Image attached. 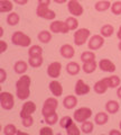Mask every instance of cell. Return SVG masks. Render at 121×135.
Here are the masks:
<instances>
[{
	"label": "cell",
	"instance_id": "cell-1",
	"mask_svg": "<svg viewBox=\"0 0 121 135\" xmlns=\"http://www.w3.org/2000/svg\"><path fill=\"white\" fill-rule=\"evenodd\" d=\"M30 84L31 79L29 75H23L16 82V89H17V97L20 100H25L30 96Z\"/></svg>",
	"mask_w": 121,
	"mask_h": 135
},
{
	"label": "cell",
	"instance_id": "cell-2",
	"mask_svg": "<svg viewBox=\"0 0 121 135\" xmlns=\"http://www.w3.org/2000/svg\"><path fill=\"white\" fill-rule=\"evenodd\" d=\"M11 41H12V44L15 45H18V46H24V47H27V46L30 45L31 43V40L30 37L26 34H24L23 32H15L11 36Z\"/></svg>",
	"mask_w": 121,
	"mask_h": 135
},
{
	"label": "cell",
	"instance_id": "cell-3",
	"mask_svg": "<svg viewBox=\"0 0 121 135\" xmlns=\"http://www.w3.org/2000/svg\"><path fill=\"white\" fill-rule=\"evenodd\" d=\"M91 32L87 28H78L76 32L74 33V43L75 45L81 46L86 43L87 38L90 37Z\"/></svg>",
	"mask_w": 121,
	"mask_h": 135
},
{
	"label": "cell",
	"instance_id": "cell-4",
	"mask_svg": "<svg viewBox=\"0 0 121 135\" xmlns=\"http://www.w3.org/2000/svg\"><path fill=\"white\" fill-rule=\"evenodd\" d=\"M92 116V110L91 108H87V107H81L76 109L74 112V115L73 118L75 122H78V123H83V122L87 120L89 118Z\"/></svg>",
	"mask_w": 121,
	"mask_h": 135
},
{
	"label": "cell",
	"instance_id": "cell-5",
	"mask_svg": "<svg viewBox=\"0 0 121 135\" xmlns=\"http://www.w3.org/2000/svg\"><path fill=\"white\" fill-rule=\"evenodd\" d=\"M58 106V101L56 98H47L45 100L44 103V106H43V109H41V114H43V116H47V115H51V114L55 113L56 108Z\"/></svg>",
	"mask_w": 121,
	"mask_h": 135
},
{
	"label": "cell",
	"instance_id": "cell-6",
	"mask_svg": "<svg viewBox=\"0 0 121 135\" xmlns=\"http://www.w3.org/2000/svg\"><path fill=\"white\" fill-rule=\"evenodd\" d=\"M0 103H1V107L3 109L10 110V109L14 108V105H15L14 96H12L10 92L3 91L0 94Z\"/></svg>",
	"mask_w": 121,
	"mask_h": 135
},
{
	"label": "cell",
	"instance_id": "cell-7",
	"mask_svg": "<svg viewBox=\"0 0 121 135\" xmlns=\"http://www.w3.org/2000/svg\"><path fill=\"white\" fill-rule=\"evenodd\" d=\"M36 14L40 18H44V19H47V20H53L55 19L56 14L54 12L53 10H51L48 8V6H44V5H38L36 9Z\"/></svg>",
	"mask_w": 121,
	"mask_h": 135
},
{
	"label": "cell",
	"instance_id": "cell-8",
	"mask_svg": "<svg viewBox=\"0 0 121 135\" xmlns=\"http://www.w3.org/2000/svg\"><path fill=\"white\" fill-rule=\"evenodd\" d=\"M49 29H51L52 33H55V34H66L70 32V28L67 26L66 22H60V20H55L53 22L51 25H49Z\"/></svg>",
	"mask_w": 121,
	"mask_h": 135
},
{
	"label": "cell",
	"instance_id": "cell-9",
	"mask_svg": "<svg viewBox=\"0 0 121 135\" xmlns=\"http://www.w3.org/2000/svg\"><path fill=\"white\" fill-rule=\"evenodd\" d=\"M67 9L70 11V14H72L75 17H80L83 15V7L78 0H70L67 3Z\"/></svg>",
	"mask_w": 121,
	"mask_h": 135
},
{
	"label": "cell",
	"instance_id": "cell-10",
	"mask_svg": "<svg viewBox=\"0 0 121 135\" xmlns=\"http://www.w3.org/2000/svg\"><path fill=\"white\" fill-rule=\"evenodd\" d=\"M104 44V37L102 35H93L89 40V49L91 51L100 50Z\"/></svg>",
	"mask_w": 121,
	"mask_h": 135
},
{
	"label": "cell",
	"instance_id": "cell-11",
	"mask_svg": "<svg viewBox=\"0 0 121 135\" xmlns=\"http://www.w3.org/2000/svg\"><path fill=\"white\" fill-rule=\"evenodd\" d=\"M61 71H62V64L60 62H57V61L56 62H52L47 68V74L51 78H54V79L60 77Z\"/></svg>",
	"mask_w": 121,
	"mask_h": 135
},
{
	"label": "cell",
	"instance_id": "cell-12",
	"mask_svg": "<svg viewBox=\"0 0 121 135\" xmlns=\"http://www.w3.org/2000/svg\"><path fill=\"white\" fill-rule=\"evenodd\" d=\"M36 104L34 101H27V103L24 104V106L22 108V110H20V117L24 118L26 116H29L31 115L33 113L36 112Z\"/></svg>",
	"mask_w": 121,
	"mask_h": 135
},
{
	"label": "cell",
	"instance_id": "cell-13",
	"mask_svg": "<svg viewBox=\"0 0 121 135\" xmlns=\"http://www.w3.org/2000/svg\"><path fill=\"white\" fill-rule=\"evenodd\" d=\"M75 94L78 95V96H83V95H86L90 92V86H87V84L83 81L82 79L77 80L76 83H75Z\"/></svg>",
	"mask_w": 121,
	"mask_h": 135
},
{
	"label": "cell",
	"instance_id": "cell-14",
	"mask_svg": "<svg viewBox=\"0 0 121 135\" xmlns=\"http://www.w3.org/2000/svg\"><path fill=\"white\" fill-rule=\"evenodd\" d=\"M99 68L104 72H114L115 71V64L112 61L108 60V59H102L99 62Z\"/></svg>",
	"mask_w": 121,
	"mask_h": 135
},
{
	"label": "cell",
	"instance_id": "cell-15",
	"mask_svg": "<svg viewBox=\"0 0 121 135\" xmlns=\"http://www.w3.org/2000/svg\"><path fill=\"white\" fill-rule=\"evenodd\" d=\"M109 88L110 87H109V83H108V81H107V78H103L101 80H99L98 82H95L93 89L97 94L102 95V94H104V92H107V90L109 89Z\"/></svg>",
	"mask_w": 121,
	"mask_h": 135
},
{
	"label": "cell",
	"instance_id": "cell-16",
	"mask_svg": "<svg viewBox=\"0 0 121 135\" xmlns=\"http://www.w3.org/2000/svg\"><path fill=\"white\" fill-rule=\"evenodd\" d=\"M60 53H61V55L63 57H65V59H72L74 56V54H75V50H74V47L72 45L64 44V45L61 46Z\"/></svg>",
	"mask_w": 121,
	"mask_h": 135
},
{
	"label": "cell",
	"instance_id": "cell-17",
	"mask_svg": "<svg viewBox=\"0 0 121 135\" xmlns=\"http://www.w3.org/2000/svg\"><path fill=\"white\" fill-rule=\"evenodd\" d=\"M49 90L52 91V94L55 97H60L63 94V87H62L61 82H58L57 80H54L49 83Z\"/></svg>",
	"mask_w": 121,
	"mask_h": 135
},
{
	"label": "cell",
	"instance_id": "cell-18",
	"mask_svg": "<svg viewBox=\"0 0 121 135\" xmlns=\"http://www.w3.org/2000/svg\"><path fill=\"white\" fill-rule=\"evenodd\" d=\"M76 105H77V98L73 95L66 96L63 100V106L66 109H73L76 107Z\"/></svg>",
	"mask_w": 121,
	"mask_h": 135
},
{
	"label": "cell",
	"instance_id": "cell-19",
	"mask_svg": "<svg viewBox=\"0 0 121 135\" xmlns=\"http://www.w3.org/2000/svg\"><path fill=\"white\" fill-rule=\"evenodd\" d=\"M81 69L82 68L76 62H70V63H67V65H66V71H67V73L71 74V75L78 74V72L81 71Z\"/></svg>",
	"mask_w": 121,
	"mask_h": 135
},
{
	"label": "cell",
	"instance_id": "cell-20",
	"mask_svg": "<svg viewBox=\"0 0 121 135\" xmlns=\"http://www.w3.org/2000/svg\"><path fill=\"white\" fill-rule=\"evenodd\" d=\"M14 70L17 74H24L28 70V63L25 61H17L14 65Z\"/></svg>",
	"mask_w": 121,
	"mask_h": 135
},
{
	"label": "cell",
	"instance_id": "cell-21",
	"mask_svg": "<svg viewBox=\"0 0 121 135\" xmlns=\"http://www.w3.org/2000/svg\"><path fill=\"white\" fill-rule=\"evenodd\" d=\"M119 108H120L119 103L115 100H109L106 104V110L109 114H117L119 112Z\"/></svg>",
	"mask_w": 121,
	"mask_h": 135
},
{
	"label": "cell",
	"instance_id": "cell-22",
	"mask_svg": "<svg viewBox=\"0 0 121 135\" xmlns=\"http://www.w3.org/2000/svg\"><path fill=\"white\" fill-rule=\"evenodd\" d=\"M112 6V3H110L109 0H101V1H98L97 3H95V10L97 11H100V12H102V11H106L108 9H110Z\"/></svg>",
	"mask_w": 121,
	"mask_h": 135
},
{
	"label": "cell",
	"instance_id": "cell-23",
	"mask_svg": "<svg viewBox=\"0 0 121 135\" xmlns=\"http://www.w3.org/2000/svg\"><path fill=\"white\" fill-rule=\"evenodd\" d=\"M108 120H109V116H108L107 113H103V112L98 113L94 117V122L97 125H104L108 123Z\"/></svg>",
	"mask_w": 121,
	"mask_h": 135
},
{
	"label": "cell",
	"instance_id": "cell-24",
	"mask_svg": "<svg viewBox=\"0 0 121 135\" xmlns=\"http://www.w3.org/2000/svg\"><path fill=\"white\" fill-rule=\"evenodd\" d=\"M101 35L103 36V37H110V36H112L113 35V33H114V28H113V26L112 25H110V24H106V25H103V26L101 27Z\"/></svg>",
	"mask_w": 121,
	"mask_h": 135
},
{
	"label": "cell",
	"instance_id": "cell-25",
	"mask_svg": "<svg viewBox=\"0 0 121 135\" xmlns=\"http://www.w3.org/2000/svg\"><path fill=\"white\" fill-rule=\"evenodd\" d=\"M95 69H97V62L94 61H91V62H86V63H83V66H82V70L84 71L85 73L90 74V73H93Z\"/></svg>",
	"mask_w": 121,
	"mask_h": 135
},
{
	"label": "cell",
	"instance_id": "cell-26",
	"mask_svg": "<svg viewBox=\"0 0 121 135\" xmlns=\"http://www.w3.org/2000/svg\"><path fill=\"white\" fill-rule=\"evenodd\" d=\"M51 40H52V34H51V32H48V31H41L38 34V41L40 42V43L47 44V43L51 42Z\"/></svg>",
	"mask_w": 121,
	"mask_h": 135
},
{
	"label": "cell",
	"instance_id": "cell-27",
	"mask_svg": "<svg viewBox=\"0 0 121 135\" xmlns=\"http://www.w3.org/2000/svg\"><path fill=\"white\" fill-rule=\"evenodd\" d=\"M14 9V5L10 0H1L0 1V11L1 12H10Z\"/></svg>",
	"mask_w": 121,
	"mask_h": 135
},
{
	"label": "cell",
	"instance_id": "cell-28",
	"mask_svg": "<svg viewBox=\"0 0 121 135\" xmlns=\"http://www.w3.org/2000/svg\"><path fill=\"white\" fill-rule=\"evenodd\" d=\"M95 60V54L93 51H85L81 54V61L83 63H86V62H91V61H94Z\"/></svg>",
	"mask_w": 121,
	"mask_h": 135
},
{
	"label": "cell",
	"instance_id": "cell-29",
	"mask_svg": "<svg viewBox=\"0 0 121 135\" xmlns=\"http://www.w3.org/2000/svg\"><path fill=\"white\" fill-rule=\"evenodd\" d=\"M19 20H20V17L17 12H11L7 17V24L10 25V26H16L19 23Z\"/></svg>",
	"mask_w": 121,
	"mask_h": 135
},
{
	"label": "cell",
	"instance_id": "cell-30",
	"mask_svg": "<svg viewBox=\"0 0 121 135\" xmlns=\"http://www.w3.org/2000/svg\"><path fill=\"white\" fill-rule=\"evenodd\" d=\"M28 54L29 56H41V54H43V49L40 47L39 45H33L29 47L28 50Z\"/></svg>",
	"mask_w": 121,
	"mask_h": 135
},
{
	"label": "cell",
	"instance_id": "cell-31",
	"mask_svg": "<svg viewBox=\"0 0 121 135\" xmlns=\"http://www.w3.org/2000/svg\"><path fill=\"white\" fill-rule=\"evenodd\" d=\"M93 128H94V125L92 122H89V120H85L82 123V126H81V131L82 133L84 134H91L93 132Z\"/></svg>",
	"mask_w": 121,
	"mask_h": 135
},
{
	"label": "cell",
	"instance_id": "cell-32",
	"mask_svg": "<svg viewBox=\"0 0 121 135\" xmlns=\"http://www.w3.org/2000/svg\"><path fill=\"white\" fill-rule=\"evenodd\" d=\"M28 64L31 68H39L43 64V56H30L28 60Z\"/></svg>",
	"mask_w": 121,
	"mask_h": 135
},
{
	"label": "cell",
	"instance_id": "cell-33",
	"mask_svg": "<svg viewBox=\"0 0 121 135\" xmlns=\"http://www.w3.org/2000/svg\"><path fill=\"white\" fill-rule=\"evenodd\" d=\"M65 22H66V24H67L70 31H75V29L78 27V20L76 19V17H75V16L69 17V18L66 19Z\"/></svg>",
	"mask_w": 121,
	"mask_h": 135
},
{
	"label": "cell",
	"instance_id": "cell-34",
	"mask_svg": "<svg viewBox=\"0 0 121 135\" xmlns=\"http://www.w3.org/2000/svg\"><path fill=\"white\" fill-rule=\"evenodd\" d=\"M107 81L109 83V87L110 88H117L118 86H120L121 83V80L118 75H111V77H108L107 78Z\"/></svg>",
	"mask_w": 121,
	"mask_h": 135
},
{
	"label": "cell",
	"instance_id": "cell-35",
	"mask_svg": "<svg viewBox=\"0 0 121 135\" xmlns=\"http://www.w3.org/2000/svg\"><path fill=\"white\" fill-rule=\"evenodd\" d=\"M44 118H45V123L48 124V125H55L58 122V116H57L56 113H53L51 115L45 116Z\"/></svg>",
	"mask_w": 121,
	"mask_h": 135
},
{
	"label": "cell",
	"instance_id": "cell-36",
	"mask_svg": "<svg viewBox=\"0 0 121 135\" xmlns=\"http://www.w3.org/2000/svg\"><path fill=\"white\" fill-rule=\"evenodd\" d=\"M74 123L73 119H72V117H70V116H64V117H62L61 118V122H60V125H61V127L62 128H67L69 126H71Z\"/></svg>",
	"mask_w": 121,
	"mask_h": 135
},
{
	"label": "cell",
	"instance_id": "cell-37",
	"mask_svg": "<svg viewBox=\"0 0 121 135\" xmlns=\"http://www.w3.org/2000/svg\"><path fill=\"white\" fill-rule=\"evenodd\" d=\"M17 132H18V129L16 128V126L14 124H8L3 128V134H6V135H15V134H17Z\"/></svg>",
	"mask_w": 121,
	"mask_h": 135
},
{
	"label": "cell",
	"instance_id": "cell-38",
	"mask_svg": "<svg viewBox=\"0 0 121 135\" xmlns=\"http://www.w3.org/2000/svg\"><path fill=\"white\" fill-rule=\"evenodd\" d=\"M80 133L81 132L78 131V127L74 123L66 128V134L67 135H80Z\"/></svg>",
	"mask_w": 121,
	"mask_h": 135
},
{
	"label": "cell",
	"instance_id": "cell-39",
	"mask_svg": "<svg viewBox=\"0 0 121 135\" xmlns=\"http://www.w3.org/2000/svg\"><path fill=\"white\" fill-rule=\"evenodd\" d=\"M111 11L114 15H121V1H115L114 3H112Z\"/></svg>",
	"mask_w": 121,
	"mask_h": 135
},
{
	"label": "cell",
	"instance_id": "cell-40",
	"mask_svg": "<svg viewBox=\"0 0 121 135\" xmlns=\"http://www.w3.org/2000/svg\"><path fill=\"white\" fill-rule=\"evenodd\" d=\"M22 124H23V126H25V127H30V126L34 124V118L31 117V115L24 117Z\"/></svg>",
	"mask_w": 121,
	"mask_h": 135
},
{
	"label": "cell",
	"instance_id": "cell-41",
	"mask_svg": "<svg viewBox=\"0 0 121 135\" xmlns=\"http://www.w3.org/2000/svg\"><path fill=\"white\" fill-rule=\"evenodd\" d=\"M39 134L40 135H53V129L51 127H48V126H46V127H43L40 131H39Z\"/></svg>",
	"mask_w": 121,
	"mask_h": 135
},
{
	"label": "cell",
	"instance_id": "cell-42",
	"mask_svg": "<svg viewBox=\"0 0 121 135\" xmlns=\"http://www.w3.org/2000/svg\"><path fill=\"white\" fill-rule=\"evenodd\" d=\"M0 77H1V78H0V82H1V83H3V82L6 81V78H7V73H6V71L3 70L2 68H1V69H0Z\"/></svg>",
	"mask_w": 121,
	"mask_h": 135
},
{
	"label": "cell",
	"instance_id": "cell-43",
	"mask_svg": "<svg viewBox=\"0 0 121 135\" xmlns=\"http://www.w3.org/2000/svg\"><path fill=\"white\" fill-rule=\"evenodd\" d=\"M7 47H8V45H7V43L5 41H0V53H3L5 51L7 50Z\"/></svg>",
	"mask_w": 121,
	"mask_h": 135
},
{
	"label": "cell",
	"instance_id": "cell-44",
	"mask_svg": "<svg viewBox=\"0 0 121 135\" xmlns=\"http://www.w3.org/2000/svg\"><path fill=\"white\" fill-rule=\"evenodd\" d=\"M39 5H44V6H49L51 3V0H38Z\"/></svg>",
	"mask_w": 121,
	"mask_h": 135
},
{
	"label": "cell",
	"instance_id": "cell-45",
	"mask_svg": "<svg viewBox=\"0 0 121 135\" xmlns=\"http://www.w3.org/2000/svg\"><path fill=\"white\" fill-rule=\"evenodd\" d=\"M14 1L17 3V5H26V3L28 2V0H14Z\"/></svg>",
	"mask_w": 121,
	"mask_h": 135
},
{
	"label": "cell",
	"instance_id": "cell-46",
	"mask_svg": "<svg viewBox=\"0 0 121 135\" xmlns=\"http://www.w3.org/2000/svg\"><path fill=\"white\" fill-rule=\"evenodd\" d=\"M110 135H121V132L120 131H117V129H111L109 132Z\"/></svg>",
	"mask_w": 121,
	"mask_h": 135
},
{
	"label": "cell",
	"instance_id": "cell-47",
	"mask_svg": "<svg viewBox=\"0 0 121 135\" xmlns=\"http://www.w3.org/2000/svg\"><path fill=\"white\" fill-rule=\"evenodd\" d=\"M54 2H56V3H65V2H67V0H54Z\"/></svg>",
	"mask_w": 121,
	"mask_h": 135
},
{
	"label": "cell",
	"instance_id": "cell-48",
	"mask_svg": "<svg viewBox=\"0 0 121 135\" xmlns=\"http://www.w3.org/2000/svg\"><path fill=\"white\" fill-rule=\"evenodd\" d=\"M117 95H118V97L121 99V87L118 88V90H117Z\"/></svg>",
	"mask_w": 121,
	"mask_h": 135
},
{
	"label": "cell",
	"instance_id": "cell-49",
	"mask_svg": "<svg viewBox=\"0 0 121 135\" xmlns=\"http://www.w3.org/2000/svg\"><path fill=\"white\" fill-rule=\"evenodd\" d=\"M117 36H118V38L121 41V31H119V32H118V34H117Z\"/></svg>",
	"mask_w": 121,
	"mask_h": 135
},
{
	"label": "cell",
	"instance_id": "cell-50",
	"mask_svg": "<svg viewBox=\"0 0 121 135\" xmlns=\"http://www.w3.org/2000/svg\"><path fill=\"white\" fill-rule=\"evenodd\" d=\"M3 35V28L1 27V28H0V36H2Z\"/></svg>",
	"mask_w": 121,
	"mask_h": 135
},
{
	"label": "cell",
	"instance_id": "cell-51",
	"mask_svg": "<svg viewBox=\"0 0 121 135\" xmlns=\"http://www.w3.org/2000/svg\"><path fill=\"white\" fill-rule=\"evenodd\" d=\"M118 47H119V50L121 51V41H120V43H119V45H118Z\"/></svg>",
	"mask_w": 121,
	"mask_h": 135
},
{
	"label": "cell",
	"instance_id": "cell-52",
	"mask_svg": "<svg viewBox=\"0 0 121 135\" xmlns=\"http://www.w3.org/2000/svg\"><path fill=\"white\" fill-rule=\"evenodd\" d=\"M120 129H121V122H120Z\"/></svg>",
	"mask_w": 121,
	"mask_h": 135
},
{
	"label": "cell",
	"instance_id": "cell-53",
	"mask_svg": "<svg viewBox=\"0 0 121 135\" xmlns=\"http://www.w3.org/2000/svg\"><path fill=\"white\" fill-rule=\"evenodd\" d=\"M119 31H121V26H120V28H119Z\"/></svg>",
	"mask_w": 121,
	"mask_h": 135
},
{
	"label": "cell",
	"instance_id": "cell-54",
	"mask_svg": "<svg viewBox=\"0 0 121 135\" xmlns=\"http://www.w3.org/2000/svg\"><path fill=\"white\" fill-rule=\"evenodd\" d=\"M109 1H110V0H109Z\"/></svg>",
	"mask_w": 121,
	"mask_h": 135
}]
</instances>
